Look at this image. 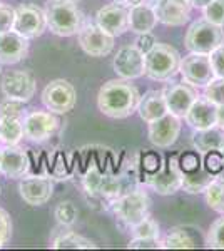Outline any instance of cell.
Listing matches in <instances>:
<instances>
[{
  "instance_id": "4fadbf2b",
  "label": "cell",
  "mask_w": 224,
  "mask_h": 251,
  "mask_svg": "<svg viewBox=\"0 0 224 251\" xmlns=\"http://www.w3.org/2000/svg\"><path fill=\"white\" fill-rule=\"evenodd\" d=\"M112 69L121 79H139L144 75L146 55L134 44L124 46L117 50L116 57L112 60Z\"/></svg>"
},
{
  "instance_id": "8fae6325",
  "label": "cell",
  "mask_w": 224,
  "mask_h": 251,
  "mask_svg": "<svg viewBox=\"0 0 224 251\" xmlns=\"http://www.w3.org/2000/svg\"><path fill=\"white\" fill-rule=\"evenodd\" d=\"M0 91L9 99L28 102L35 96L37 80L27 69H15V71H9L7 74H3L0 80Z\"/></svg>"
},
{
  "instance_id": "f546056e",
  "label": "cell",
  "mask_w": 224,
  "mask_h": 251,
  "mask_svg": "<svg viewBox=\"0 0 224 251\" xmlns=\"http://www.w3.org/2000/svg\"><path fill=\"white\" fill-rule=\"evenodd\" d=\"M213 177H214L213 174L207 173L204 169V166H202L199 171L191 173V174H184V176H182V189H184L186 193H191V194L204 193L207 184L211 183Z\"/></svg>"
},
{
  "instance_id": "5b68a950",
  "label": "cell",
  "mask_w": 224,
  "mask_h": 251,
  "mask_svg": "<svg viewBox=\"0 0 224 251\" xmlns=\"http://www.w3.org/2000/svg\"><path fill=\"white\" fill-rule=\"evenodd\" d=\"M184 44L189 52L211 54L216 47L224 44V27L214 25L206 19L196 20L187 29Z\"/></svg>"
},
{
  "instance_id": "7c38bea8",
  "label": "cell",
  "mask_w": 224,
  "mask_h": 251,
  "mask_svg": "<svg viewBox=\"0 0 224 251\" xmlns=\"http://www.w3.org/2000/svg\"><path fill=\"white\" fill-rule=\"evenodd\" d=\"M182 176L184 174L179 168L177 156H171L162 163V168L146 181V184L152 188L157 194L168 196V194H174L179 189H182Z\"/></svg>"
},
{
  "instance_id": "6da1fadb",
  "label": "cell",
  "mask_w": 224,
  "mask_h": 251,
  "mask_svg": "<svg viewBox=\"0 0 224 251\" xmlns=\"http://www.w3.org/2000/svg\"><path fill=\"white\" fill-rule=\"evenodd\" d=\"M141 92L131 80L111 79L102 84L97 94V107L111 119H125L137 112Z\"/></svg>"
},
{
  "instance_id": "3957f363",
  "label": "cell",
  "mask_w": 224,
  "mask_h": 251,
  "mask_svg": "<svg viewBox=\"0 0 224 251\" xmlns=\"http://www.w3.org/2000/svg\"><path fill=\"white\" fill-rule=\"evenodd\" d=\"M111 209L114 216L117 218V223L124 226L125 229H131L134 225L149 216L150 198L144 189L134 188L119 196L117 200H114Z\"/></svg>"
},
{
  "instance_id": "4dcf8cb0",
  "label": "cell",
  "mask_w": 224,
  "mask_h": 251,
  "mask_svg": "<svg viewBox=\"0 0 224 251\" xmlns=\"http://www.w3.org/2000/svg\"><path fill=\"white\" fill-rule=\"evenodd\" d=\"M54 216L60 226L71 228L72 225H75L77 218H79V209H77V206L72 201H62V203L55 206Z\"/></svg>"
},
{
  "instance_id": "d590c367",
  "label": "cell",
  "mask_w": 224,
  "mask_h": 251,
  "mask_svg": "<svg viewBox=\"0 0 224 251\" xmlns=\"http://www.w3.org/2000/svg\"><path fill=\"white\" fill-rule=\"evenodd\" d=\"M202 96L214 102L216 106H224V77H214L204 87Z\"/></svg>"
},
{
  "instance_id": "5bb4252c",
  "label": "cell",
  "mask_w": 224,
  "mask_h": 251,
  "mask_svg": "<svg viewBox=\"0 0 224 251\" xmlns=\"http://www.w3.org/2000/svg\"><path fill=\"white\" fill-rule=\"evenodd\" d=\"M181 129H182L181 117L168 112V114L159 117V119L149 123L148 137L156 148L168 149L177 141L179 134H181Z\"/></svg>"
},
{
  "instance_id": "cb8c5ba5",
  "label": "cell",
  "mask_w": 224,
  "mask_h": 251,
  "mask_svg": "<svg viewBox=\"0 0 224 251\" xmlns=\"http://www.w3.org/2000/svg\"><path fill=\"white\" fill-rule=\"evenodd\" d=\"M157 25V17L154 7L142 2L129 9V30L134 34H148Z\"/></svg>"
},
{
  "instance_id": "4316f807",
  "label": "cell",
  "mask_w": 224,
  "mask_h": 251,
  "mask_svg": "<svg viewBox=\"0 0 224 251\" xmlns=\"http://www.w3.org/2000/svg\"><path fill=\"white\" fill-rule=\"evenodd\" d=\"M24 139V116L0 114V146H15Z\"/></svg>"
},
{
  "instance_id": "f35d334b",
  "label": "cell",
  "mask_w": 224,
  "mask_h": 251,
  "mask_svg": "<svg viewBox=\"0 0 224 251\" xmlns=\"http://www.w3.org/2000/svg\"><path fill=\"white\" fill-rule=\"evenodd\" d=\"M127 248L132 250H157L161 248V238H131Z\"/></svg>"
},
{
  "instance_id": "d4e9b609",
  "label": "cell",
  "mask_w": 224,
  "mask_h": 251,
  "mask_svg": "<svg viewBox=\"0 0 224 251\" xmlns=\"http://www.w3.org/2000/svg\"><path fill=\"white\" fill-rule=\"evenodd\" d=\"M50 246L55 250H94L97 248L96 243L82 234L67 229V226H62V231L55 229V234L50 240Z\"/></svg>"
},
{
  "instance_id": "ee69618b",
  "label": "cell",
  "mask_w": 224,
  "mask_h": 251,
  "mask_svg": "<svg viewBox=\"0 0 224 251\" xmlns=\"http://www.w3.org/2000/svg\"><path fill=\"white\" fill-rule=\"evenodd\" d=\"M193 2V9H204V7L207 5V3H211L213 0H191Z\"/></svg>"
},
{
  "instance_id": "30bf717a",
  "label": "cell",
  "mask_w": 224,
  "mask_h": 251,
  "mask_svg": "<svg viewBox=\"0 0 224 251\" xmlns=\"http://www.w3.org/2000/svg\"><path fill=\"white\" fill-rule=\"evenodd\" d=\"M14 30L28 40L40 37L47 30L46 10L35 3H20L15 7Z\"/></svg>"
},
{
  "instance_id": "277c9868",
  "label": "cell",
  "mask_w": 224,
  "mask_h": 251,
  "mask_svg": "<svg viewBox=\"0 0 224 251\" xmlns=\"http://www.w3.org/2000/svg\"><path fill=\"white\" fill-rule=\"evenodd\" d=\"M181 55L171 44L157 42L146 54V69L144 75L150 80L166 82L179 72Z\"/></svg>"
},
{
  "instance_id": "b9f144b4",
  "label": "cell",
  "mask_w": 224,
  "mask_h": 251,
  "mask_svg": "<svg viewBox=\"0 0 224 251\" xmlns=\"http://www.w3.org/2000/svg\"><path fill=\"white\" fill-rule=\"evenodd\" d=\"M157 44L156 37L152 35V32H148V34H137L136 40H134V46H136L142 54H148V52Z\"/></svg>"
},
{
  "instance_id": "e575fe53",
  "label": "cell",
  "mask_w": 224,
  "mask_h": 251,
  "mask_svg": "<svg viewBox=\"0 0 224 251\" xmlns=\"http://www.w3.org/2000/svg\"><path fill=\"white\" fill-rule=\"evenodd\" d=\"M202 166L209 174L213 176H219L224 171V152L219 149H213V151H207L202 159Z\"/></svg>"
},
{
  "instance_id": "e0dca14e",
  "label": "cell",
  "mask_w": 224,
  "mask_h": 251,
  "mask_svg": "<svg viewBox=\"0 0 224 251\" xmlns=\"http://www.w3.org/2000/svg\"><path fill=\"white\" fill-rule=\"evenodd\" d=\"M164 92V99L168 104V111L171 114L181 117L184 119V116L187 114V111L191 109V106L194 104V100L198 99V92L196 87H193L187 82H176L171 84V86L162 89Z\"/></svg>"
},
{
  "instance_id": "ffe728a7",
  "label": "cell",
  "mask_w": 224,
  "mask_h": 251,
  "mask_svg": "<svg viewBox=\"0 0 224 251\" xmlns=\"http://www.w3.org/2000/svg\"><path fill=\"white\" fill-rule=\"evenodd\" d=\"M193 3L191 0H161L154 5L157 22L169 27H181L189 20Z\"/></svg>"
},
{
  "instance_id": "60d3db41",
  "label": "cell",
  "mask_w": 224,
  "mask_h": 251,
  "mask_svg": "<svg viewBox=\"0 0 224 251\" xmlns=\"http://www.w3.org/2000/svg\"><path fill=\"white\" fill-rule=\"evenodd\" d=\"M209 57H211V64H213L216 77H224V44L216 47L209 54Z\"/></svg>"
},
{
  "instance_id": "9a60e30c",
  "label": "cell",
  "mask_w": 224,
  "mask_h": 251,
  "mask_svg": "<svg viewBox=\"0 0 224 251\" xmlns=\"http://www.w3.org/2000/svg\"><path fill=\"white\" fill-rule=\"evenodd\" d=\"M19 194L27 204L42 206L50 201L54 194V183L50 177L35 174V176H24L19 183Z\"/></svg>"
},
{
  "instance_id": "74e56055",
  "label": "cell",
  "mask_w": 224,
  "mask_h": 251,
  "mask_svg": "<svg viewBox=\"0 0 224 251\" xmlns=\"http://www.w3.org/2000/svg\"><path fill=\"white\" fill-rule=\"evenodd\" d=\"M15 24V7L9 3H0V34L14 30Z\"/></svg>"
},
{
  "instance_id": "8992f818",
  "label": "cell",
  "mask_w": 224,
  "mask_h": 251,
  "mask_svg": "<svg viewBox=\"0 0 224 251\" xmlns=\"http://www.w3.org/2000/svg\"><path fill=\"white\" fill-rule=\"evenodd\" d=\"M60 121L55 112L32 109L24 116V137L32 143H46L59 131Z\"/></svg>"
},
{
  "instance_id": "bcb514c9",
  "label": "cell",
  "mask_w": 224,
  "mask_h": 251,
  "mask_svg": "<svg viewBox=\"0 0 224 251\" xmlns=\"http://www.w3.org/2000/svg\"><path fill=\"white\" fill-rule=\"evenodd\" d=\"M144 2H146V3H149V5H152V7H154V5H156V3L161 2V0H144Z\"/></svg>"
},
{
  "instance_id": "f6af8a7d",
  "label": "cell",
  "mask_w": 224,
  "mask_h": 251,
  "mask_svg": "<svg viewBox=\"0 0 224 251\" xmlns=\"http://www.w3.org/2000/svg\"><path fill=\"white\" fill-rule=\"evenodd\" d=\"M218 126L224 127V106H218Z\"/></svg>"
},
{
  "instance_id": "52a82bcc",
  "label": "cell",
  "mask_w": 224,
  "mask_h": 251,
  "mask_svg": "<svg viewBox=\"0 0 224 251\" xmlns=\"http://www.w3.org/2000/svg\"><path fill=\"white\" fill-rule=\"evenodd\" d=\"M42 104L55 114H67L77 104L75 87L66 79L50 80L40 94Z\"/></svg>"
},
{
  "instance_id": "8d00e7d4",
  "label": "cell",
  "mask_w": 224,
  "mask_h": 251,
  "mask_svg": "<svg viewBox=\"0 0 224 251\" xmlns=\"http://www.w3.org/2000/svg\"><path fill=\"white\" fill-rule=\"evenodd\" d=\"M202 17L211 24L224 27V0H213L202 9Z\"/></svg>"
},
{
  "instance_id": "7dc6e473",
  "label": "cell",
  "mask_w": 224,
  "mask_h": 251,
  "mask_svg": "<svg viewBox=\"0 0 224 251\" xmlns=\"http://www.w3.org/2000/svg\"><path fill=\"white\" fill-rule=\"evenodd\" d=\"M0 161H2V146H0Z\"/></svg>"
},
{
  "instance_id": "603a6c76",
  "label": "cell",
  "mask_w": 224,
  "mask_h": 251,
  "mask_svg": "<svg viewBox=\"0 0 224 251\" xmlns=\"http://www.w3.org/2000/svg\"><path fill=\"white\" fill-rule=\"evenodd\" d=\"M168 104L164 99L162 91H148L144 96H141L139 106H137V114L146 124L152 123L164 114H168Z\"/></svg>"
},
{
  "instance_id": "484cf974",
  "label": "cell",
  "mask_w": 224,
  "mask_h": 251,
  "mask_svg": "<svg viewBox=\"0 0 224 251\" xmlns=\"http://www.w3.org/2000/svg\"><path fill=\"white\" fill-rule=\"evenodd\" d=\"M193 144L201 154H206L207 151H213V149H219L224 152V127L216 124L209 129L194 131Z\"/></svg>"
},
{
  "instance_id": "9c48e42d",
  "label": "cell",
  "mask_w": 224,
  "mask_h": 251,
  "mask_svg": "<svg viewBox=\"0 0 224 251\" xmlns=\"http://www.w3.org/2000/svg\"><path fill=\"white\" fill-rule=\"evenodd\" d=\"M77 40L82 50L91 57H105L114 50L116 44V37L100 29L96 22H85V20L77 34Z\"/></svg>"
},
{
  "instance_id": "2e32d148",
  "label": "cell",
  "mask_w": 224,
  "mask_h": 251,
  "mask_svg": "<svg viewBox=\"0 0 224 251\" xmlns=\"http://www.w3.org/2000/svg\"><path fill=\"white\" fill-rule=\"evenodd\" d=\"M96 24L112 37H121L129 30V9L116 2L107 3L97 10Z\"/></svg>"
},
{
  "instance_id": "7402d4cb",
  "label": "cell",
  "mask_w": 224,
  "mask_h": 251,
  "mask_svg": "<svg viewBox=\"0 0 224 251\" xmlns=\"http://www.w3.org/2000/svg\"><path fill=\"white\" fill-rule=\"evenodd\" d=\"M199 246V229L191 226H174L161 238V248L164 250H191Z\"/></svg>"
},
{
  "instance_id": "ab89813d",
  "label": "cell",
  "mask_w": 224,
  "mask_h": 251,
  "mask_svg": "<svg viewBox=\"0 0 224 251\" xmlns=\"http://www.w3.org/2000/svg\"><path fill=\"white\" fill-rule=\"evenodd\" d=\"M10 234H12L10 216L5 209L0 208V248H2L3 245H7V241L10 240Z\"/></svg>"
},
{
  "instance_id": "d6986e66",
  "label": "cell",
  "mask_w": 224,
  "mask_h": 251,
  "mask_svg": "<svg viewBox=\"0 0 224 251\" xmlns=\"http://www.w3.org/2000/svg\"><path fill=\"white\" fill-rule=\"evenodd\" d=\"M28 39L20 35L19 32L9 30L0 34V64L2 66H14L28 55Z\"/></svg>"
},
{
  "instance_id": "d6a6232c",
  "label": "cell",
  "mask_w": 224,
  "mask_h": 251,
  "mask_svg": "<svg viewBox=\"0 0 224 251\" xmlns=\"http://www.w3.org/2000/svg\"><path fill=\"white\" fill-rule=\"evenodd\" d=\"M206 246L214 250H224V214L209 226L206 234Z\"/></svg>"
},
{
  "instance_id": "44dd1931",
  "label": "cell",
  "mask_w": 224,
  "mask_h": 251,
  "mask_svg": "<svg viewBox=\"0 0 224 251\" xmlns=\"http://www.w3.org/2000/svg\"><path fill=\"white\" fill-rule=\"evenodd\" d=\"M184 121L194 131L213 127L218 124V106L209 99H206L204 96H199L184 116Z\"/></svg>"
},
{
  "instance_id": "1f68e13d",
  "label": "cell",
  "mask_w": 224,
  "mask_h": 251,
  "mask_svg": "<svg viewBox=\"0 0 224 251\" xmlns=\"http://www.w3.org/2000/svg\"><path fill=\"white\" fill-rule=\"evenodd\" d=\"M129 231H131L132 238H161V229H159L157 221L152 220L150 216H146L144 220H141Z\"/></svg>"
},
{
  "instance_id": "836d02e7",
  "label": "cell",
  "mask_w": 224,
  "mask_h": 251,
  "mask_svg": "<svg viewBox=\"0 0 224 251\" xmlns=\"http://www.w3.org/2000/svg\"><path fill=\"white\" fill-rule=\"evenodd\" d=\"M177 163L181 168L182 174H191L196 173L202 168V159H201V152L198 151H184L177 156Z\"/></svg>"
},
{
  "instance_id": "7a4b0ae2",
  "label": "cell",
  "mask_w": 224,
  "mask_h": 251,
  "mask_svg": "<svg viewBox=\"0 0 224 251\" xmlns=\"http://www.w3.org/2000/svg\"><path fill=\"white\" fill-rule=\"evenodd\" d=\"M47 29L59 37L77 35L84 24V14L71 0H47L46 2Z\"/></svg>"
},
{
  "instance_id": "f1b7e54d",
  "label": "cell",
  "mask_w": 224,
  "mask_h": 251,
  "mask_svg": "<svg viewBox=\"0 0 224 251\" xmlns=\"http://www.w3.org/2000/svg\"><path fill=\"white\" fill-rule=\"evenodd\" d=\"M206 203L213 211L224 214V177L214 176L206 188Z\"/></svg>"
},
{
  "instance_id": "681fc988",
  "label": "cell",
  "mask_w": 224,
  "mask_h": 251,
  "mask_svg": "<svg viewBox=\"0 0 224 251\" xmlns=\"http://www.w3.org/2000/svg\"><path fill=\"white\" fill-rule=\"evenodd\" d=\"M71 2H75V3H77V2H79V0H71Z\"/></svg>"
},
{
  "instance_id": "ba28073f",
  "label": "cell",
  "mask_w": 224,
  "mask_h": 251,
  "mask_svg": "<svg viewBox=\"0 0 224 251\" xmlns=\"http://www.w3.org/2000/svg\"><path fill=\"white\" fill-rule=\"evenodd\" d=\"M179 74L184 82L196 89H204L216 77L209 54H198V52H189L186 57H181Z\"/></svg>"
},
{
  "instance_id": "c3c4849f",
  "label": "cell",
  "mask_w": 224,
  "mask_h": 251,
  "mask_svg": "<svg viewBox=\"0 0 224 251\" xmlns=\"http://www.w3.org/2000/svg\"><path fill=\"white\" fill-rule=\"evenodd\" d=\"M0 74H2V64H0Z\"/></svg>"
},
{
  "instance_id": "ac0fdd59",
  "label": "cell",
  "mask_w": 224,
  "mask_h": 251,
  "mask_svg": "<svg viewBox=\"0 0 224 251\" xmlns=\"http://www.w3.org/2000/svg\"><path fill=\"white\" fill-rule=\"evenodd\" d=\"M30 157L27 151L15 146H2V161H0V174L10 177V179H20L27 176L30 171Z\"/></svg>"
},
{
  "instance_id": "83f0119b",
  "label": "cell",
  "mask_w": 224,
  "mask_h": 251,
  "mask_svg": "<svg viewBox=\"0 0 224 251\" xmlns=\"http://www.w3.org/2000/svg\"><path fill=\"white\" fill-rule=\"evenodd\" d=\"M162 168V157L156 151H141L137 157V173L141 183H146L152 174H156Z\"/></svg>"
},
{
  "instance_id": "7bdbcfd3",
  "label": "cell",
  "mask_w": 224,
  "mask_h": 251,
  "mask_svg": "<svg viewBox=\"0 0 224 251\" xmlns=\"http://www.w3.org/2000/svg\"><path fill=\"white\" fill-rule=\"evenodd\" d=\"M116 3H119V5H124L127 7V9H131V7L137 5V3H142L144 0H114Z\"/></svg>"
}]
</instances>
